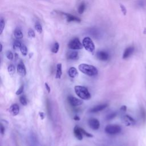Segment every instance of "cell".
I'll list each match as a JSON object with an SVG mask.
<instances>
[{
  "label": "cell",
  "mask_w": 146,
  "mask_h": 146,
  "mask_svg": "<svg viewBox=\"0 0 146 146\" xmlns=\"http://www.w3.org/2000/svg\"><path fill=\"white\" fill-rule=\"evenodd\" d=\"M35 30H37V32H38L39 33H42V27L41 26V25L39 24V22H36L35 24Z\"/></svg>",
  "instance_id": "cell-29"
},
{
  "label": "cell",
  "mask_w": 146,
  "mask_h": 146,
  "mask_svg": "<svg viewBox=\"0 0 146 146\" xmlns=\"http://www.w3.org/2000/svg\"><path fill=\"white\" fill-rule=\"evenodd\" d=\"M1 134L4 135V134H5V127L3 126V124L1 125Z\"/></svg>",
  "instance_id": "cell-38"
},
{
  "label": "cell",
  "mask_w": 146,
  "mask_h": 146,
  "mask_svg": "<svg viewBox=\"0 0 146 146\" xmlns=\"http://www.w3.org/2000/svg\"><path fill=\"white\" fill-rule=\"evenodd\" d=\"M108 106L107 104H102L99 105H97L96 106L93 107L90 110V112L92 113H98L99 111H101L105 109Z\"/></svg>",
  "instance_id": "cell-14"
},
{
  "label": "cell",
  "mask_w": 146,
  "mask_h": 146,
  "mask_svg": "<svg viewBox=\"0 0 146 146\" xmlns=\"http://www.w3.org/2000/svg\"><path fill=\"white\" fill-rule=\"evenodd\" d=\"M120 9H121V11L122 12V13L123 14L124 16L126 15L127 9L125 6H124L123 5H122V4H120Z\"/></svg>",
  "instance_id": "cell-35"
},
{
  "label": "cell",
  "mask_w": 146,
  "mask_h": 146,
  "mask_svg": "<svg viewBox=\"0 0 146 146\" xmlns=\"http://www.w3.org/2000/svg\"><path fill=\"white\" fill-rule=\"evenodd\" d=\"M68 74L70 77H71L72 78H75L78 74L77 69L74 67H70L68 71Z\"/></svg>",
  "instance_id": "cell-18"
},
{
  "label": "cell",
  "mask_w": 146,
  "mask_h": 146,
  "mask_svg": "<svg viewBox=\"0 0 146 146\" xmlns=\"http://www.w3.org/2000/svg\"><path fill=\"white\" fill-rule=\"evenodd\" d=\"M122 121L126 126H132L136 124V121L134 118L128 115H124L123 116Z\"/></svg>",
  "instance_id": "cell-8"
},
{
  "label": "cell",
  "mask_w": 146,
  "mask_h": 146,
  "mask_svg": "<svg viewBox=\"0 0 146 146\" xmlns=\"http://www.w3.org/2000/svg\"><path fill=\"white\" fill-rule=\"evenodd\" d=\"M116 114H116V113H115V112L111 113L110 114H109V115L106 116V120H107L113 119L116 116Z\"/></svg>",
  "instance_id": "cell-31"
},
{
  "label": "cell",
  "mask_w": 146,
  "mask_h": 146,
  "mask_svg": "<svg viewBox=\"0 0 146 146\" xmlns=\"http://www.w3.org/2000/svg\"><path fill=\"white\" fill-rule=\"evenodd\" d=\"M22 45V43L18 39L15 40L13 42V48H14L15 50L18 49V48H20Z\"/></svg>",
  "instance_id": "cell-24"
},
{
  "label": "cell",
  "mask_w": 146,
  "mask_h": 146,
  "mask_svg": "<svg viewBox=\"0 0 146 146\" xmlns=\"http://www.w3.org/2000/svg\"><path fill=\"white\" fill-rule=\"evenodd\" d=\"M78 69L82 73L89 77H94V76L98 75V69L92 65L86 64V63L80 64L78 66Z\"/></svg>",
  "instance_id": "cell-1"
},
{
  "label": "cell",
  "mask_w": 146,
  "mask_h": 146,
  "mask_svg": "<svg viewBox=\"0 0 146 146\" xmlns=\"http://www.w3.org/2000/svg\"><path fill=\"white\" fill-rule=\"evenodd\" d=\"M45 87H46V90H47V92L48 93H50V91H51V89H50V87L49 85H48L47 83H45Z\"/></svg>",
  "instance_id": "cell-36"
},
{
  "label": "cell",
  "mask_w": 146,
  "mask_h": 146,
  "mask_svg": "<svg viewBox=\"0 0 146 146\" xmlns=\"http://www.w3.org/2000/svg\"><path fill=\"white\" fill-rule=\"evenodd\" d=\"M20 49L21 53H22L23 56H26L27 54V48L26 47V46H25L24 44H22Z\"/></svg>",
  "instance_id": "cell-26"
},
{
  "label": "cell",
  "mask_w": 146,
  "mask_h": 146,
  "mask_svg": "<svg viewBox=\"0 0 146 146\" xmlns=\"http://www.w3.org/2000/svg\"><path fill=\"white\" fill-rule=\"evenodd\" d=\"M74 91L77 96L83 100H89L91 99V95L86 87L75 86L74 87Z\"/></svg>",
  "instance_id": "cell-2"
},
{
  "label": "cell",
  "mask_w": 146,
  "mask_h": 146,
  "mask_svg": "<svg viewBox=\"0 0 146 146\" xmlns=\"http://www.w3.org/2000/svg\"><path fill=\"white\" fill-rule=\"evenodd\" d=\"M28 35L29 37H30V38H34L35 36V32L33 30H32V29H30L28 31Z\"/></svg>",
  "instance_id": "cell-34"
},
{
  "label": "cell",
  "mask_w": 146,
  "mask_h": 146,
  "mask_svg": "<svg viewBox=\"0 0 146 146\" xmlns=\"http://www.w3.org/2000/svg\"><path fill=\"white\" fill-rule=\"evenodd\" d=\"M96 56L98 60L102 61H107L110 57L109 53L105 51H99L96 53Z\"/></svg>",
  "instance_id": "cell-10"
},
{
  "label": "cell",
  "mask_w": 146,
  "mask_h": 146,
  "mask_svg": "<svg viewBox=\"0 0 146 146\" xmlns=\"http://www.w3.org/2000/svg\"><path fill=\"white\" fill-rule=\"evenodd\" d=\"M17 73L21 76L24 77L26 74V67L25 66L24 63L22 62H20L17 65Z\"/></svg>",
  "instance_id": "cell-12"
},
{
  "label": "cell",
  "mask_w": 146,
  "mask_h": 146,
  "mask_svg": "<svg viewBox=\"0 0 146 146\" xmlns=\"http://www.w3.org/2000/svg\"><path fill=\"white\" fill-rule=\"evenodd\" d=\"M127 110V107L126 106H122L120 107V111H121L122 112H123V113H124V112H126Z\"/></svg>",
  "instance_id": "cell-39"
},
{
  "label": "cell",
  "mask_w": 146,
  "mask_h": 146,
  "mask_svg": "<svg viewBox=\"0 0 146 146\" xmlns=\"http://www.w3.org/2000/svg\"><path fill=\"white\" fill-rule=\"evenodd\" d=\"M9 113L11 114L13 116L17 115L20 112V107L17 104L12 105L9 108Z\"/></svg>",
  "instance_id": "cell-16"
},
{
  "label": "cell",
  "mask_w": 146,
  "mask_h": 146,
  "mask_svg": "<svg viewBox=\"0 0 146 146\" xmlns=\"http://www.w3.org/2000/svg\"><path fill=\"white\" fill-rule=\"evenodd\" d=\"M67 101L69 104L73 107L79 106L83 104V101L82 100L73 96H69L67 97Z\"/></svg>",
  "instance_id": "cell-7"
},
{
  "label": "cell",
  "mask_w": 146,
  "mask_h": 146,
  "mask_svg": "<svg viewBox=\"0 0 146 146\" xmlns=\"http://www.w3.org/2000/svg\"><path fill=\"white\" fill-rule=\"evenodd\" d=\"M24 85L21 86L20 87L18 88L16 92L17 95H21V94H22L23 91H24Z\"/></svg>",
  "instance_id": "cell-33"
},
{
  "label": "cell",
  "mask_w": 146,
  "mask_h": 146,
  "mask_svg": "<svg viewBox=\"0 0 146 146\" xmlns=\"http://www.w3.org/2000/svg\"><path fill=\"white\" fill-rule=\"evenodd\" d=\"M59 48H60V45L58 42H56L52 48V52L55 54L57 53L59 51Z\"/></svg>",
  "instance_id": "cell-25"
},
{
  "label": "cell",
  "mask_w": 146,
  "mask_h": 146,
  "mask_svg": "<svg viewBox=\"0 0 146 146\" xmlns=\"http://www.w3.org/2000/svg\"><path fill=\"white\" fill-rule=\"evenodd\" d=\"M62 13L63 15H64L66 17L67 21L68 22H80L81 21V20L79 18H78L75 16L72 15V14H69V13Z\"/></svg>",
  "instance_id": "cell-11"
},
{
  "label": "cell",
  "mask_w": 146,
  "mask_h": 146,
  "mask_svg": "<svg viewBox=\"0 0 146 146\" xmlns=\"http://www.w3.org/2000/svg\"><path fill=\"white\" fill-rule=\"evenodd\" d=\"M135 51V47L134 46H129V47H127L124 52L123 53V59L124 60H126V59H127L129 58L130 56H131L133 53H134Z\"/></svg>",
  "instance_id": "cell-13"
},
{
  "label": "cell",
  "mask_w": 146,
  "mask_h": 146,
  "mask_svg": "<svg viewBox=\"0 0 146 146\" xmlns=\"http://www.w3.org/2000/svg\"><path fill=\"white\" fill-rule=\"evenodd\" d=\"M82 44L84 48L90 53L94 52L95 50V45L94 42H92L91 39L89 37H85L83 39Z\"/></svg>",
  "instance_id": "cell-4"
},
{
  "label": "cell",
  "mask_w": 146,
  "mask_h": 146,
  "mask_svg": "<svg viewBox=\"0 0 146 146\" xmlns=\"http://www.w3.org/2000/svg\"><path fill=\"white\" fill-rule=\"evenodd\" d=\"M88 126L92 130H97L100 127V123L99 120L95 118H91L88 120Z\"/></svg>",
  "instance_id": "cell-9"
},
{
  "label": "cell",
  "mask_w": 146,
  "mask_h": 146,
  "mask_svg": "<svg viewBox=\"0 0 146 146\" xmlns=\"http://www.w3.org/2000/svg\"><path fill=\"white\" fill-rule=\"evenodd\" d=\"M20 102L23 106H26L27 104V101L26 96L24 95L21 96L20 97Z\"/></svg>",
  "instance_id": "cell-27"
},
{
  "label": "cell",
  "mask_w": 146,
  "mask_h": 146,
  "mask_svg": "<svg viewBox=\"0 0 146 146\" xmlns=\"http://www.w3.org/2000/svg\"><path fill=\"white\" fill-rule=\"evenodd\" d=\"M85 9H86V4L84 2H82V3H81V4L79 5V7H78V13L80 14H83L84 12V10H85Z\"/></svg>",
  "instance_id": "cell-21"
},
{
  "label": "cell",
  "mask_w": 146,
  "mask_h": 146,
  "mask_svg": "<svg viewBox=\"0 0 146 146\" xmlns=\"http://www.w3.org/2000/svg\"><path fill=\"white\" fill-rule=\"evenodd\" d=\"M73 119H74V120H76V121H79V120H80V118H79V117L78 116H77V115H75L74 117L73 118Z\"/></svg>",
  "instance_id": "cell-40"
},
{
  "label": "cell",
  "mask_w": 146,
  "mask_h": 146,
  "mask_svg": "<svg viewBox=\"0 0 146 146\" xmlns=\"http://www.w3.org/2000/svg\"><path fill=\"white\" fill-rule=\"evenodd\" d=\"M67 58L69 60H77L79 58V54L77 52L71 51L69 52L66 54Z\"/></svg>",
  "instance_id": "cell-17"
},
{
  "label": "cell",
  "mask_w": 146,
  "mask_h": 146,
  "mask_svg": "<svg viewBox=\"0 0 146 146\" xmlns=\"http://www.w3.org/2000/svg\"><path fill=\"white\" fill-rule=\"evenodd\" d=\"M105 132L109 135H116L120 133L122 127L117 124H109L105 128Z\"/></svg>",
  "instance_id": "cell-3"
},
{
  "label": "cell",
  "mask_w": 146,
  "mask_h": 146,
  "mask_svg": "<svg viewBox=\"0 0 146 146\" xmlns=\"http://www.w3.org/2000/svg\"><path fill=\"white\" fill-rule=\"evenodd\" d=\"M87 31L90 35H91L92 37H94L95 39L100 38L102 36L101 31L96 27H90V28L87 29Z\"/></svg>",
  "instance_id": "cell-6"
},
{
  "label": "cell",
  "mask_w": 146,
  "mask_h": 146,
  "mask_svg": "<svg viewBox=\"0 0 146 146\" xmlns=\"http://www.w3.org/2000/svg\"><path fill=\"white\" fill-rule=\"evenodd\" d=\"M6 57L9 60H13L14 56H13V53L11 52V51H7L6 53Z\"/></svg>",
  "instance_id": "cell-30"
},
{
  "label": "cell",
  "mask_w": 146,
  "mask_h": 146,
  "mask_svg": "<svg viewBox=\"0 0 146 146\" xmlns=\"http://www.w3.org/2000/svg\"><path fill=\"white\" fill-rule=\"evenodd\" d=\"M39 115L40 118H41V119L42 120H43L45 117V113H43V112H39Z\"/></svg>",
  "instance_id": "cell-37"
},
{
  "label": "cell",
  "mask_w": 146,
  "mask_h": 146,
  "mask_svg": "<svg viewBox=\"0 0 146 146\" xmlns=\"http://www.w3.org/2000/svg\"><path fill=\"white\" fill-rule=\"evenodd\" d=\"M14 35L17 39H22L23 37H24V34H23L22 31H21L20 29L17 28L14 31Z\"/></svg>",
  "instance_id": "cell-20"
},
{
  "label": "cell",
  "mask_w": 146,
  "mask_h": 146,
  "mask_svg": "<svg viewBox=\"0 0 146 146\" xmlns=\"http://www.w3.org/2000/svg\"><path fill=\"white\" fill-rule=\"evenodd\" d=\"M0 46H1V50H0V52H2L3 51V45H2V43L0 44Z\"/></svg>",
  "instance_id": "cell-41"
},
{
  "label": "cell",
  "mask_w": 146,
  "mask_h": 146,
  "mask_svg": "<svg viewBox=\"0 0 146 146\" xmlns=\"http://www.w3.org/2000/svg\"><path fill=\"white\" fill-rule=\"evenodd\" d=\"M68 47L70 49L75 50H81L83 48V44L81 43L79 39L77 38H74L71 39L68 43Z\"/></svg>",
  "instance_id": "cell-5"
},
{
  "label": "cell",
  "mask_w": 146,
  "mask_h": 146,
  "mask_svg": "<svg viewBox=\"0 0 146 146\" xmlns=\"http://www.w3.org/2000/svg\"><path fill=\"white\" fill-rule=\"evenodd\" d=\"M74 134L78 140H82L83 139V135L82 134L80 127L78 126H75V127L74 128Z\"/></svg>",
  "instance_id": "cell-15"
},
{
  "label": "cell",
  "mask_w": 146,
  "mask_h": 146,
  "mask_svg": "<svg viewBox=\"0 0 146 146\" xmlns=\"http://www.w3.org/2000/svg\"><path fill=\"white\" fill-rule=\"evenodd\" d=\"M62 66L61 63H58L57 65V72L56 78L57 79H60L62 74Z\"/></svg>",
  "instance_id": "cell-19"
},
{
  "label": "cell",
  "mask_w": 146,
  "mask_h": 146,
  "mask_svg": "<svg viewBox=\"0 0 146 146\" xmlns=\"http://www.w3.org/2000/svg\"><path fill=\"white\" fill-rule=\"evenodd\" d=\"M145 5V0H137L136 5L139 8H143Z\"/></svg>",
  "instance_id": "cell-28"
},
{
  "label": "cell",
  "mask_w": 146,
  "mask_h": 146,
  "mask_svg": "<svg viewBox=\"0 0 146 146\" xmlns=\"http://www.w3.org/2000/svg\"><path fill=\"white\" fill-rule=\"evenodd\" d=\"M80 128H81V130L82 131V134H83V135H84V136H86L87 137H93L92 134H90V133H88V132H87V131H86L85 130H84L83 128H82L81 127H80Z\"/></svg>",
  "instance_id": "cell-32"
},
{
  "label": "cell",
  "mask_w": 146,
  "mask_h": 146,
  "mask_svg": "<svg viewBox=\"0 0 146 146\" xmlns=\"http://www.w3.org/2000/svg\"><path fill=\"white\" fill-rule=\"evenodd\" d=\"M8 71L10 75H13L16 71V69L14 66L13 65H10L8 67Z\"/></svg>",
  "instance_id": "cell-22"
},
{
  "label": "cell",
  "mask_w": 146,
  "mask_h": 146,
  "mask_svg": "<svg viewBox=\"0 0 146 146\" xmlns=\"http://www.w3.org/2000/svg\"><path fill=\"white\" fill-rule=\"evenodd\" d=\"M5 26V20H4V19L3 18H1V20H0V35H1L2 33H3Z\"/></svg>",
  "instance_id": "cell-23"
}]
</instances>
